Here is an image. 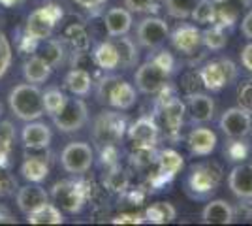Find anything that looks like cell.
I'll return each mask as SVG.
<instances>
[{
    "label": "cell",
    "instance_id": "83f0119b",
    "mask_svg": "<svg viewBox=\"0 0 252 226\" xmlns=\"http://www.w3.org/2000/svg\"><path fill=\"white\" fill-rule=\"evenodd\" d=\"M53 68L43 59H40L38 55H32L31 59L25 61L23 65V75L29 83H34V85H40V83H45L49 77H51Z\"/></svg>",
    "mask_w": 252,
    "mask_h": 226
},
{
    "label": "cell",
    "instance_id": "d6a6232c",
    "mask_svg": "<svg viewBox=\"0 0 252 226\" xmlns=\"http://www.w3.org/2000/svg\"><path fill=\"white\" fill-rule=\"evenodd\" d=\"M113 43H115L117 51H119V59H121V68L123 70H128V68H134L139 59V51H137L136 43L132 38L128 36H119V38H113Z\"/></svg>",
    "mask_w": 252,
    "mask_h": 226
},
{
    "label": "cell",
    "instance_id": "cb8c5ba5",
    "mask_svg": "<svg viewBox=\"0 0 252 226\" xmlns=\"http://www.w3.org/2000/svg\"><path fill=\"white\" fill-rule=\"evenodd\" d=\"M104 25L109 38L125 36L132 29V11L126 8H111L105 13Z\"/></svg>",
    "mask_w": 252,
    "mask_h": 226
},
{
    "label": "cell",
    "instance_id": "f6af8a7d",
    "mask_svg": "<svg viewBox=\"0 0 252 226\" xmlns=\"http://www.w3.org/2000/svg\"><path fill=\"white\" fill-rule=\"evenodd\" d=\"M125 8L136 13H147L157 10V0H125Z\"/></svg>",
    "mask_w": 252,
    "mask_h": 226
},
{
    "label": "cell",
    "instance_id": "9c48e42d",
    "mask_svg": "<svg viewBox=\"0 0 252 226\" xmlns=\"http://www.w3.org/2000/svg\"><path fill=\"white\" fill-rule=\"evenodd\" d=\"M94 162L93 147L85 141H72L61 153V166L64 172L72 175H83L91 170Z\"/></svg>",
    "mask_w": 252,
    "mask_h": 226
},
{
    "label": "cell",
    "instance_id": "4316f807",
    "mask_svg": "<svg viewBox=\"0 0 252 226\" xmlns=\"http://www.w3.org/2000/svg\"><path fill=\"white\" fill-rule=\"evenodd\" d=\"M93 75L85 68H72L64 77V85L74 97H87L93 89Z\"/></svg>",
    "mask_w": 252,
    "mask_h": 226
},
{
    "label": "cell",
    "instance_id": "836d02e7",
    "mask_svg": "<svg viewBox=\"0 0 252 226\" xmlns=\"http://www.w3.org/2000/svg\"><path fill=\"white\" fill-rule=\"evenodd\" d=\"M104 187L109 193L123 194V193H126L128 187H130V177H128V173L117 164V166H111V168L105 170Z\"/></svg>",
    "mask_w": 252,
    "mask_h": 226
},
{
    "label": "cell",
    "instance_id": "6f0895ef",
    "mask_svg": "<svg viewBox=\"0 0 252 226\" xmlns=\"http://www.w3.org/2000/svg\"><path fill=\"white\" fill-rule=\"evenodd\" d=\"M0 172H2V168H0Z\"/></svg>",
    "mask_w": 252,
    "mask_h": 226
},
{
    "label": "cell",
    "instance_id": "bcb514c9",
    "mask_svg": "<svg viewBox=\"0 0 252 226\" xmlns=\"http://www.w3.org/2000/svg\"><path fill=\"white\" fill-rule=\"evenodd\" d=\"M111 223L113 225H141V223H145V217L143 213H134V211H126V213H119L117 217L111 219Z\"/></svg>",
    "mask_w": 252,
    "mask_h": 226
},
{
    "label": "cell",
    "instance_id": "9a60e30c",
    "mask_svg": "<svg viewBox=\"0 0 252 226\" xmlns=\"http://www.w3.org/2000/svg\"><path fill=\"white\" fill-rule=\"evenodd\" d=\"M171 45L183 55H196L201 45V31L196 25H179L173 32L169 34Z\"/></svg>",
    "mask_w": 252,
    "mask_h": 226
},
{
    "label": "cell",
    "instance_id": "44dd1931",
    "mask_svg": "<svg viewBox=\"0 0 252 226\" xmlns=\"http://www.w3.org/2000/svg\"><path fill=\"white\" fill-rule=\"evenodd\" d=\"M187 111L194 123H209L215 115V100L205 93L187 95Z\"/></svg>",
    "mask_w": 252,
    "mask_h": 226
},
{
    "label": "cell",
    "instance_id": "e0dca14e",
    "mask_svg": "<svg viewBox=\"0 0 252 226\" xmlns=\"http://www.w3.org/2000/svg\"><path fill=\"white\" fill-rule=\"evenodd\" d=\"M21 140H23V145H25L27 149H32V151L47 149L53 140L51 129H49L45 123L29 121V125L23 127Z\"/></svg>",
    "mask_w": 252,
    "mask_h": 226
},
{
    "label": "cell",
    "instance_id": "d4e9b609",
    "mask_svg": "<svg viewBox=\"0 0 252 226\" xmlns=\"http://www.w3.org/2000/svg\"><path fill=\"white\" fill-rule=\"evenodd\" d=\"M93 59H94V65L104 72H113L117 68H121V59L113 40L98 43L93 51Z\"/></svg>",
    "mask_w": 252,
    "mask_h": 226
},
{
    "label": "cell",
    "instance_id": "3957f363",
    "mask_svg": "<svg viewBox=\"0 0 252 226\" xmlns=\"http://www.w3.org/2000/svg\"><path fill=\"white\" fill-rule=\"evenodd\" d=\"M8 104L13 115L21 121H38L45 115L43 108V93L40 87L34 83H21V85L13 87L8 97Z\"/></svg>",
    "mask_w": 252,
    "mask_h": 226
},
{
    "label": "cell",
    "instance_id": "f907efd6",
    "mask_svg": "<svg viewBox=\"0 0 252 226\" xmlns=\"http://www.w3.org/2000/svg\"><path fill=\"white\" fill-rule=\"evenodd\" d=\"M25 2H27V0H0V4H2L4 8H17V6H21Z\"/></svg>",
    "mask_w": 252,
    "mask_h": 226
},
{
    "label": "cell",
    "instance_id": "816d5d0a",
    "mask_svg": "<svg viewBox=\"0 0 252 226\" xmlns=\"http://www.w3.org/2000/svg\"><path fill=\"white\" fill-rule=\"evenodd\" d=\"M6 193V181L2 179V175H0V194Z\"/></svg>",
    "mask_w": 252,
    "mask_h": 226
},
{
    "label": "cell",
    "instance_id": "ee69618b",
    "mask_svg": "<svg viewBox=\"0 0 252 226\" xmlns=\"http://www.w3.org/2000/svg\"><path fill=\"white\" fill-rule=\"evenodd\" d=\"M237 100H239L241 108H245L247 111L252 113V79L239 85V89H237Z\"/></svg>",
    "mask_w": 252,
    "mask_h": 226
},
{
    "label": "cell",
    "instance_id": "74e56055",
    "mask_svg": "<svg viewBox=\"0 0 252 226\" xmlns=\"http://www.w3.org/2000/svg\"><path fill=\"white\" fill-rule=\"evenodd\" d=\"M66 100H68V97L64 95L61 89H57V87L47 89V91L43 93V108H45V113L51 115V117L57 115V113L64 108Z\"/></svg>",
    "mask_w": 252,
    "mask_h": 226
},
{
    "label": "cell",
    "instance_id": "f546056e",
    "mask_svg": "<svg viewBox=\"0 0 252 226\" xmlns=\"http://www.w3.org/2000/svg\"><path fill=\"white\" fill-rule=\"evenodd\" d=\"M63 40L74 49L75 53L87 51L89 45H91V36L87 32L83 23H72V25H68L63 32Z\"/></svg>",
    "mask_w": 252,
    "mask_h": 226
},
{
    "label": "cell",
    "instance_id": "603a6c76",
    "mask_svg": "<svg viewBox=\"0 0 252 226\" xmlns=\"http://www.w3.org/2000/svg\"><path fill=\"white\" fill-rule=\"evenodd\" d=\"M51 164L47 155H25V161L21 164V175L29 183H42L49 175Z\"/></svg>",
    "mask_w": 252,
    "mask_h": 226
},
{
    "label": "cell",
    "instance_id": "4dcf8cb0",
    "mask_svg": "<svg viewBox=\"0 0 252 226\" xmlns=\"http://www.w3.org/2000/svg\"><path fill=\"white\" fill-rule=\"evenodd\" d=\"M145 217V223H153V225H168L173 223L175 217H177V209L173 207V204L169 202H155L151 204L143 211Z\"/></svg>",
    "mask_w": 252,
    "mask_h": 226
},
{
    "label": "cell",
    "instance_id": "8992f818",
    "mask_svg": "<svg viewBox=\"0 0 252 226\" xmlns=\"http://www.w3.org/2000/svg\"><path fill=\"white\" fill-rule=\"evenodd\" d=\"M222 179V168L217 162H200L190 168L187 177V191L192 198H207L217 191Z\"/></svg>",
    "mask_w": 252,
    "mask_h": 226
},
{
    "label": "cell",
    "instance_id": "681fc988",
    "mask_svg": "<svg viewBox=\"0 0 252 226\" xmlns=\"http://www.w3.org/2000/svg\"><path fill=\"white\" fill-rule=\"evenodd\" d=\"M241 32L247 40H252V10H249L245 13L241 21Z\"/></svg>",
    "mask_w": 252,
    "mask_h": 226
},
{
    "label": "cell",
    "instance_id": "d6986e66",
    "mask_svg": "<svg viewBox=\"0 0 252 226\" xmlns=\"http://www.w3.org/2000/svg\"><path fill=\"white\" fill-rule=\"evenodd\" d=\"M228 187L239 200H252V164H237L228 175Z\"/></svg>",
    "mask_w": 252,
    "mask_h": 226
},
{
    "label": "cell",
    "instance_id": "5bb4252c",
    "mask_svg": "<svg viewBox=\"0 0 252 226\" xmlns=\"http://www.w3.org/2000/svg\"><path fill=\"white\" fill-rule=\"evenodd\" d=\"M155 164H157V172L151 177V185L158 187V185L169 183L183 170L185 161H183V157L175 149H166L158 153Z\"/></svg>",
    "mask_w": 252,
    "mask_h": 226
},
{
    "label": "cell",
    "instance_id": "b9f144b4",
    "mask_svg": "<svg viewBox=\"0 0 252 226\" xmlns=\"http://www.w3.org/2000/svg\"><path fill=\"white\" fill-rule=\"evenodd\" d=\"M11 45L8 42V38H6V34L0 31V79L6 75V72L10 70L11 66Z\"/></svg>",
    "mask_w": 252,
    "mask_h": 226
},
{
    "label": "cell",
    "instance_id": "f5cc1de1",
    "mask_svg": "<svg viewBox=\"0 0 252 226\" xmlns=\"http://www.w3.org/2000/svg\"><path fill=\"white\" fill-rule=\"evenodd\" d=\"M2 221H10V217H6L2 211H0V223H2Z\"/></svg>",
    "mask_w": 252,
    "mask_h": 226
},
{
    "label": "cell",
    "instance_id": "1f68e13d",
    "mask_svg": "<svg viewBox=\"0 0 252 226\" xmlns=\"http://www.w3.org/2000/svg\"><path fill=\"white\" fill-rule=\"evenodd\" d=\"M27 221L31 225H63L64 217L61 213V207L55 204H43L42 207L34 209L27 215Z\"/></svg>",
    "mask_w": 252,
    "mask_h": 226
},
{
    "label": "cell",
    "instance_id": "db71d44e",
    "mask_svg": "<svg viewBox=\"0 0 252 226\" xmlns=\"http://www.w3.org/2000/svg\"><path fill=\"white\" fill-rule=\"evenodd\" d=\"M0 115H2V106H0Z\"/></svg>",
    "mask_w": 252,
    "mask_h": 226
},
{
    "label": "cell",
    "instance_id": "c3c4849f",
    "mask_svg": "<svg viewBox=\"0 0 252 226\" xmlns=\"http://www.w3.org/2000/svg\"><path fill=\"white\" fill-rule=\"evenodd\" d=\"M241 65L247 72H251L252 74V42L247 43V45L241 49Z\"/></svg>",
    "mask_w": 252,
    "mask_h": 226
},
{
    "label": "cell",
    "instance_id": "2e32d148",
    "mask_svg": "<svg viewBox=\"0 0 252 226\" xmlns=\"http://www.w3.org/2000/svg\"><path fill=\"white\" fill-rule=\"evenodd\" d=\"M217 143H219L217 134L207 127H196L187 136V147L196 157H209L217 149Z\"/></svg>",
    "mask_w": 252,
    "mask_h": 226
},
{
    "label": "cell",
    "instance_id": "f35d334b",
    "mask_svg": "<svg viewBox=\"0 0 252 226\" xmlns=\"http://www.w3.org/2000/svg\"><path fill=\"white\" fill-rule=\"evenodd\" d=\"M198 0H164V6L171 17L175 19H189Z\"/></svg>",
    "mask_w": 252,
    "mask_h": 226
},
{
    "label": "cell",
    "instance_id": "ba28073f",
    "mask_svg": "<svg viewBox=\"0 0 252 226\" xmlns=\"http://www.w3.org/2000/svg\"><path fill=\"white\" fill-rule=\"evenodd\" d=\"M237 77V68L230 59L209 61L200 68V81L211 93H219Z\"/></svg>",
    "mask_w": 252,
    "mask_h": 226
},
{
    "label": "cell",
    "instance_id": "ab89813d",
    "mask_svg": "<svg viewBox=\"0 0 252 226\" xmlns=\"http://www.w3.org/2000/svg\"><path fill=\"white\" fill-rule=\"evenodd\" d=\"M121 77L119 75H104L98 83H96V100L100 102V104H105L107 106V102H109V97H111V91H113V87L117 85V81H119Z\"/></svg>",
    "mask_w": 252,
    "mask_h": 226
},
{
    "label": "cell",
    "instance_id": "9f6ffc18",
    "mask_svg": "<svg viewBox=\"0 0 252 226\" xmlns=\"http://www.w3.org/2000/svg\"><path fill=\"white\" fill-rule=\"evenodd\" d=\"M251 134H252V127H251Z\"/></svg>",
    "mask_w": 252,
    "mask_h": 226
},
{
    "label": "cell",
    "instance_id": "8fae6325",
    "mask_svg": "<svg viewBox=\"0 0 252 226\" xmlns=\"http://www.w3.org/2000/svg\"><path fill=\"white\" fill-rule=\"evenodd\" d=\"M137 42L149 51L160 49L169 38L168 23L160 17H145L137 25Z\"/></svg>",
    "mask_w": 252,
    "mask_h": 226
},
{
    "label": "cell",
    "instance_id": "ffe728a7",
    "mask_svg": "<svg viewBox=\"0 0 252 226\" xmlns=\"http://www.w3.org/2000/svg\"><path fill=\"white\" fill-rule=\"evenodd\" d=\"M215 6H217L215 25L222 29H231L239 21L243 11L251 6V0H215Z\"/></svg>",
    "mask_w": 252,
    "mask_h": 226
},
{
    "label": "cell",
    "instance_id": "7c38bea8",
    "mask_svg": "<svg viewBox=\"0 0 252 226\" xmlns=\"http://www.w3.org/2000/svg\"><path fill=\"white\" fill-rule=\"evenodd\" d=\"M219 127H220V130L230 140H245L251 134V127H252L251 111H247L241 106L226 109L220 115Z\"/></svg>",
    "mask_w": 252,
    "mask_h": 226
},
{
    "label": "cell",
    "instance_id": "e575fe53",
    "mask_svg": "<svg viewBox=\"0 0 252 226\" xmlns=\"http://www.w3.org/2000/svg\"><path fill=\"white\" fill-rule=\"evenodd\" d=\"M15 141V129L10 121H2L0 123V168H8L10 164V153Z\"/></svg>",
    "mask_w": 252,
    "mask_h": 226
},
{
    "label": "cell",
    "instance_id": "ac0fdd59",
    "mask_svg": "<svg viewBox=\"0 0 252 226\" xmlns=\"http://www.w3.org/2000/svg\"><path fill=\"white\" fill-rule=\"evenodd\" d=\"M15 200H17L19 211L25 213V215H29L34 209H38V207H42L43 204L49 202V194H47V191L43 189L42 185L29 183L17 191V198Z\"/></svg>",
    "mask_w": 252,
    "mask_h": 226
},
{
    "label": "cell",
    "instance_id": "6da1fadb",
    "mask_svg": "<svg viewBox=\"0 0 252 226\" xmlns=\"http://www.w3.org/2000/svg\"><path fill=\"white\" fill-rule=\"evenodd\" d=\"M175 70V59L169 51H158L149 61L139 65L134 81L143 95H158V91L168 85L169 77Z\"/></svg>",
    "mask_w": 252,
    "mask_h": 226
},
{
    "label": "cell",
    "instance_id": "7a4b0ae2",
    "mask_svg": "<svg viewBox=\"0 0 252 226\" xmlns=\"http://www.w3.org/2000/svg\"><path fill=\"white\" fill-rule=\"evenodd\" d=\"M93 181H74V179H63L51 187V198L55 205H59L66 213L77 215L83 211L85 204L93 200L94 193Z\"/></svg>",
    "mask_w": 252,
    "mask_h": 226
},
{
    "label": "cell",
    "instance_id": "11a10c76",
    "mask_svg": "<svg viewBox=\"0 0 252 226\" xmlns=\"http://www.w3.org/2000/svg\"><path fill=\"white\" fill-rule=\"evenodd\" d=\"M249 164H252V159H251V162H249Z\"/></svg>",
    "mask_w": 252,
    "mask_h": 226
},
{
    "label": "cell",
    "instance_id": "7bdbcfd3",
    "mask_svg": "<svg viewBox=\"0 0 252 226\" xmlns=\"http://www.w3.org/2000/svg\"><path fill=\"white\" fill-rule=\"evenodd\" d=\"M224 153L230 161H243L249 155V145L245 143V140H231Z\"/></svg>",
    "mask_w": 252,
    "mask_h": 226
},
{
    "label": "cell",
    "instance_id": "4fadbf2b",
    "mask_svg": "<svg viewBox=\"0 0 252 226\" xmlns=\"http://www.w3.org/2000/svg\"><path fill=\"white\" fill-rule=\"evenodd\" d=\"M126 134L136 147H157L160 140V125L157 123V117L143 115L128 127Z\"/></svg>",
    "mask_w": 252,
    "mask_h": 226
},
{
    "label": "cell",
    "instance_id": "52a82bcc",
    "mask_svg": "<svg viewBox=\"0 0 252 226\" xmlns=\"http://www.w3.org/2000/svg\"><path fill=\"white\" fill-rule=\"evenodd\" d=\"M64 17V11L59 4H45L42 8L34 10L27 19L25 36L32 42L40 43L53 36V31Z\"/></svg>",
    "mask_w": 252,
    "mask_h": 226
},
{
    "label": "cell",
    "instance_id": "30bf717a",
    "mask_svg": "<svg viewBox=\"0 0 252 226\" xmlns=\"http://www.w3.org/2000/svg\"><path fill=\"white\" fill-rule=\"evenodd\" d=\"M87 121H89V108L81 98H68L64 108L57 115H53L55 127L64 134L81 130L87 125Z\"/></svg>",
    "mask_w": 252,
    "mask_h": 226
},
{
    "label": "cell",
    "instance_id": "277c9868",
    "mask_svg": "<svg viewBox=\"0 0 252 226\" xmlns=\"http://www.w3.org/2000/svg\"><path fill=\"white\" fill-rule=\"evenodd\" d=\"M160 98H158V115H160V123L162 127L160 129L166 132V136L175 140L181 129H183V123H185V115H187V104L181 102L173 93H171V87L164 85L160 91Z\"/></svg>",
    "mask_w": 252,
    "mask_h": 226
},
{
    "label": "cell",
    "instance_id": "60d3db41",
    "mask_svg": "<svg viewBox=\"0 0 252 226\" xmlns=\"http://www.w3.org/2000/svg\"><path fill=\"white\" fill-rule=\"evenodd\" d=\"M155 161H157L155 147H136V151L132 153V164L137 168H147Z\"/></svg>",
    "mask_w": 252,
    "mask_h": 226
},
{
    "label": "cell",
    "instance_id": "484cf974",
    "mask_svg": "<svg viewBox=\"0 0 252 226\" xmlns=\"http://www.w3.org/2000/svg\"><path fill=\"white\" fill-rule=\"evenodd\" d=\"M136 100H137L136 87L132 85V83H128V81H125V79H119L117 85L113 87V91H111V97H109L107 106L125 111V109L132 108L136 104Z\"/></svg>",
    "mask_w": 252,
    "mask_h": 226
},
{
    "label": "cell",
    "instance_id": "7402d4cb",
    "mask_svg": "<svg viewBox=\"0 0 252 226\" xmlns=\"http://www.w3.org/2000/svg\"><path fill=\"white\" fill-rule=\"evenodd\" d=\"M235 221V209L226 200H211L201 211V223L205 225H231Z\"/></svg>",
    "mask_w": 252,
    "mask_h": 226
},
{
    "label": "cell",
    "instance_id": "5b68a950",
    "mask_svg": "<svg viewBox=\"0 0 252 226\" xmlns=\"http://www.w3.org/2000/svg\"><path fill=\"white\" fill-rule=\"evenodd\" d=\"M126 130H128V119L121 113V109L119 111L105 109L93 123V140L100 147L117 145L123 141Z\"/></svg>",
    "mask_w": 252,
    "mask_h": 226
},
{
    "label": "cell",
    "instance_id": "d590c367",
    "mask_svg": "<svg viewBox=\"0 0 252 226\" xmlns=\"http://www.w3.org/2000/svg\"><path fill=\"white\" fill-rule=\"evenodd\" d=\"M201 43L211 49V51H220L222 47L228 43V34L226 29H222L219 25H211L209 29H205L201 32Z\"/></svg>",
    "mask_w": 252,
    "mask_h": 226
},
{
    "label": "cell",
    "instance_id": "f1b7e54d",
    "mask_svg": "<svg viewBox=\"0 0 252 226\" xmlns=\"http://www.w3.org/2000/svg\"><path fill=\"white\" fill-rule=\"evenodd\" d=\"M36 55H38L40 59H43V61H45V63L55 70V68H59V66L63 65L64 45H63L61 40L47 38V40H43V42L38 43V47H36Z\"/></svg>",
    "mask_w": 252,
    "mask_h": 226
},
{
    "label": "cell",
    "instance_id": "7dc6e473",
    "mask_svg": "<svg viewBox=\"0 0 252 226\" xmlns=\"http://www.w3.org/2000/svg\"><path fill=\"white\" fill-rule=\"evenodd\" d=\"M74 2L79 8L91 11V13H98L107 4V0H74Z\"/></svg>",
    "mask_w": 252,
    "mask_h": 226
},
{
    "label": "cell",
    "instance_id": "8d00e7d4",
    "mask_svg": "<svg viewBox=\"0 0 252 226\" xmlns=\"http://www.w3.org/2000/svg\"><path fill=\"white\" fill-rule=\"evenodd\" d=\"M190 17L198 25H215L217 19V6L213 0H198Z\"/></svg>",
    "mask_w": 252,
    "mask_h": 226
}]
</instances>
